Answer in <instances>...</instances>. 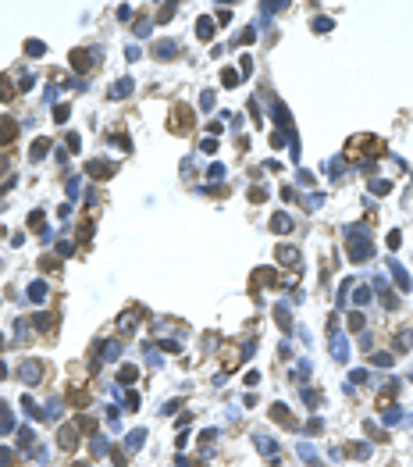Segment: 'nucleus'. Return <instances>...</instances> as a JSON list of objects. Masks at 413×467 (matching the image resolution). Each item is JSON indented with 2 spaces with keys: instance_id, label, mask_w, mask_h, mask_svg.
I'll use <instances>...</instances> for the list:
<instances>
[{
  "instance_id": "nucleus-43",
  "label": "nucleus",
  "mask_w": 413,
  "mask_h": 467,
  "mask_svg": "<svg viewBox=\"0 0 413 467\" xmlns=\"http://www.w3.org/2000/svg\"><path fill=\"white\" fill-rule=\"evenodd\" d=\"M228 18H232V11L228 8H218V25H228Z\"/></svg>"
},
{
  "instance_id": "nucleus-36",
  "label": "nucleus",
  "mask_w": 413,
  "mask_h": 467,
  "mask_svg": "<svg viewBox=\"0 0 413 467\" xmlns=\"http://www.w3.org/2000/svg\"><path fill=\"white\" fill-rule=\"evenodd\" d=\"M139 446H143V432H132L129 435V449H139Z\"/></svg>"
},
{
  "instance_id": "nucleus-38",
  "label": "nucleus",
  "mask_w": 413,
  "mask_h": 467,
  "mask_svg": "<svg viewBox=\"0 0 413 467\" xmlns=\"http://www.w3.org/2000/svg\"><path fill=\"white\" fill-rule=\"evenodd\" d=\"M15 460H18V456H15L11 449H4V446H0V463H15Z\"/></svg>"
},
{
  "instance_id": "nucleus-32",
  "label": "nucleus",
  "mask_w": 413,
  "mask_h": 467,
  "mask_svg": "<svg viewBox=\"0 0 413 467\" xmlns=\"http://www.w3.org/2000/svg\"><path fill=\"white\" fill-rule=\"evenodd\" d=\"M363 328V314H349V332H360Z\"/></svg>"
},
{
  "instance_id": "nucleus-19",
  "label": "nucleus",
  "mask_w": 413,
  "mask_h": 467,
  "mask_svg": "<svg viewBox=\"0 0 413 467\" xmlns=\"http://www.w3.org/2000/svg\"><path fill=\"white\" fill-rule=\"evenodd\" d=\"M43 296H47V286H43V282H32V286H29V300H32V303H43Z\"/></svg>"
},
{
  "instance_id": "nucleus-25",
  "label": "nucleus",
  "mask_w": 413,
  "mask_h": 467,
  "mask_svg": "<svg viewBox=\"0 0 413 467\" xmlns=\"http://www.w3.org/2000/svg\"><path fill=\"white\" fill-rule=\"evenodd\" d=\"M388 189H392V185H388L385 178H374V182H370V193H378V197H388Z\"/></svg>"
},
{
  "instance_id": "nucleus-37",
  "label": "nucleus",
  "mask_w": 413,
  "mask_h": 467,
  "mask_svg": "<svg viewBox=\"0 0 413 467\" xmlns=\"http://www.w3.org/2000/svg\"><path fill=\"white\" fill-rule=\"evenodd\" d=\"M199 104H203V111H214V93H211V89H206V93H203V100H199Z\"/></svg>"
},
{
  "instance_id": "nucleus-35",
  "label": "nucleus",
  "mask_w": 413,
  "mask_h": 467,
  "mask_svg": "<svg viewBox=\"0 0 413 467\" xmlns=\"http://www.w3.org/2000/svg\"><path fill=\"white\" fill-rule=\"evenodd\" d=\"M78 146H82V139H78L75 132H68V150H71V153H78Z\"/></svg>"
},
{
  "instance_id": "nucleus-48",
  "label": "nucleus",
  "mask_w": 413,
  "mask_h": 467,
  "mask_svg": "<svg viewBox=\"0 0 413 467\" xmlns=\"http://www.w3.org/2000/svg\"><path fill=\"white\" fill-rule=\"evenodd\" d=\"M0 349H4V335H0Z\"/></svg>"
},
{
  "instance_id": "nucleus-27",
  "label": "nucleus",
  "mask_w": 413,
  "mask_h": 467,
  "mask_svg": "<svg viewBox=\"0 0 413 467\" xmlns=\"http://www.w3.org/2000/svg\"><path fill=\"white\" fill-rule=\"evenodd\" d=\"M392 360H395L392 353H374V357H370V364H378V367H388Z\"/></svg>"
},
{
  "instance_id": "nucleus-6",
  "label": "nucleus",
  "mask_w": 413,
  "mask_h": 467,
  "mask_svg": "<svg viewBox=\"0 0 413 467\" xmlns=\"http://www.w3.org/2000/svg\"><path fill=\"white\" fill-rule=\"evenodd\" d=\"M118 171V164H111V161H89L86 164V175L89 178H111Z\"/></svg>"
},
{
  "instance_id": "nucleus-11",
  "label": "nucleus",
  "mask_w": 413,
  "mask_h": 467,
  "mask_svg": "<svg viewBox=\"0 0 413 467\" xmlns=\"http://www.w3.org/2000/svg\"><path fill=\"white\" fill-rule=\"evenodd\" d=\"M89 61H93L89 50H71V68L75 71H89Z\"/></svg>"
},
{
  "instance_id": "nucleus-17",
  "label": "nucleus",
  "mask_w": 413,
  "mask_h": 467,
  "mask_svg": "<svg viewBox=\"0 0 413 467\" xmlns=\"http://www.w3.org/2000/svg\"><path fill=\"white\" fill-rule=\"evenodd\" d=\"M136 378H139V371H136L132 364H121V371H118V382H121V385H132Z\"/></svg>"
},
{
  "instance_id": "nucleus-4",
  "label": "nucleus",
  "mask_w": 413,
  "mask_h": 467,
  "mask_svg": "<svg viewBox=\"0 0 413 467\" xmlns=\"http://www.w3.org/2000/svg\"><path fill=\"white\" fill-rule=\"evenodd\" d=\"M18 378H22L25 385H39V378H43V364H39V360H25V364L18 367Z\"/></svg>"
},
{
  "instance_id": "nucleus-15",
  "label": "nucleus",
  "mask_w": 413,
  "mask_h": 467,
  "mask_svg": "<svg viewBox=\"0 0 413 467\" xmlns=\"http://www.w3.org/2000/svg\"><path fill=\"white\" fill-rule=\"evenodd\" d=\"M388 267H392V278H395V286L409 293V286H413V282H409V275H406V271H402V264H388Z\"/></svg>"
},
{
  "instance_id": "nucleus-9",
  "label": "nucleus",
  "mask_w": 413,
  "mask_h": 467,
  "mask_svg": "<svg viewBox=\"0 0 413 467\" xmlns=\"http://www.w3.org/2000/svg\"><path fill=\"white\" fill-rule=\"evenodd\" d=\"M271 417H274L281 428H296V417L288 414V407H285V403H274V407H271Z\"/></svg>"
},
{
  "instance_id": "nucleus-30",
  "label": "nucleus",
  "mask_w": 413,
  "mask_h": 467,
  "mask_svg": "<svg viewBox=\"0 0 413 467\" xmlns=\"http://www.w3.org/2000/svg\"><path fill=\"white\" fill-rule=\"evenodd\" d=\"M29 228H43V211H32L29 214Z\"/></svg>"
},
{
  "instance_id": "nucleus-44",
  "label": "nucleus",
  "mask_w": 413,
  "mask_h": 467,
  "mask_svg": "<svg viewBox=\"0 0 413 467\" xmlns=\"http://www.w3.org/2000/svg\"><path fill=\"white\" fill-rule=\"evenodd\" d=\"M136 32L146 36V32H150V18H139V22H136Z\"/></svg>"
},
{
  "instance_id": "nucleus-24",
  "label": "nucleus",
  "mask_w": 413,
  "mask_h": 467,
  "mask_svg": "<svg viewBox=\"0 0 413 467\" xmlns=\"http://www.w3.org/2000/svg\"><path fill=\"white\" fill-rule=\"evenodd\" d=\"M239 79H242V75H239V71H232V68H225V71H221V82H225V86H239Z\"/></svg>"
},
{
  "instance_id": "nucleus-12",
  "label": "nucleus",
  "mask_w": 413,
  "mask_h": 467,
  "mask_svg": "<svg viewBox=\"0 0 413 467\" xmlns=\"http://www.w3.org/2000/svg\"><path fill=\"white\" fill-rule=\"evenodd\" d=\"M47 150H50V139L39 136V139H32V146H29V157H32V161H43V157H47Z\"/></svg>"
},
{
  "instance_id": "nucleus-31",
  "label": "nucleus",
  "mask_w": 413,
  "mask_h": 467,
  "mask_svg": "<svg viewBox=\"0 0 413 467\" xmlns=\"http://www.w3.org/2000/svg\"><path fill=\"white\" fill-rule=\"evenodd\" d=\"M39 267H43V271H57L61 264H57V257H43V260H39Z\"/></svg>"
},
{
  "instance_id": "nucleus-3",
  "label": "nucleus",
  "mask_w": 413,
  "mask_h": 467,
  "mask_svg": "<svg viewBox=\"0 0 413 467\" xmlns=\"http://www.w3.org/2000/svg\"><path fill=\"white\" fill-rule=\"evenodd\" d=\"M171 129H175V132H182V136L192 129V111H189L185 104H178V107L171 111Z\"/></svg>"
},
{
  "instance_id": "nucleus-1",
  "label": "nucleus",
  "mask_w": 413,
  "mask_h": 467,
  "mask_svg": "<svg viewBox=\"0 0 413 467\" xmlns=\"http://www.w3.org/2000/svg\"><path fill=\"white\" fill-rule=\"evenodd\" d=\"M346 253H349L353 264H360V260H367L370 253H374V243H370V236H367V228H363V225L346 228Z\"/></svg>"
},
{
  "instance_id": "nucleus-16",
  "label": "nucleus",
  "mask_w": 413,
  "mask_h": 467,
  "mask_svg": "<svg viewBox=\"0 0 413 467\" xmlns=\"http://www.w3.org/2000/svg\"><path fill=\"white\" fill-rule=\"evenodd\" d=\"M274 321H278V328H285V332L292 328V314H288V307H285V303L274 307Z\"/></svg>"
},
{
  "instance_id": "nucleus-21",
  "label": "nucleus",
  "mask_w": 413,
  "mask_h": 467,
  "mask_svg": "<svg viewBox=\"0 0 413 467\" xmlns=\"http://www.w3.org/2000/svg\"><path fill=\"white\" fill-rule=\"evenodd\" d=\"M125 93H132V79H121V82H118V86L111 89V97H114V100H121Z\"/></svg>"
},
{
  "instance_id": "nucleus-29",
  "label": "nucleus",
  "mask_w": 413,
  "mask_h": 467,
  "mask_svg": "<svg viewBox=\"0 0 413 467\" xmlns=\"http://www.w3.org/2000/svg\"><path fill=\"white\" fill-rule=\"evenodd\" d=\"M250 200H253V204H260V200H267V189H260V185H253V189H250Z\"/></svg>"
},
{
  "instance_id": "nucleus-8",
  "label": "nucleus",
  "mask_w": 413,
  "mask_h": 467,
  "mask_svg": "<svg viewBox=\"0 0 413 467\" xmlns=\"http://www.w3.org/2000/svg\"><path fill=\"white\" fill-rule=\"evenodd\" d=\"M15 136H18V122L0 114V146H11V143H15Z\"/></svg>"
},
{
  "instance_id": "nucleus-18",
  "label": "nucleus",
  "mask_w": 413,
  "mask_h": 467,
  "mask_svg": "<svg viewBox=\"0 0 413 467\" xmlns=\"http://www.w3.org/2000/svg\"><path fill=\"white\" fill-rule=\"evenodd\" d=\"M271 228L274 232H288V228H292V218H288V214H274L271 218Z\"/></svg>"
},
{
  "instance_id": "nucleus-33",
  "label": "nucleus",
  "mask_w": 413,
  "mask_h": 467,
  "mask_svg": "<svg viewBox=\"0 0 413 467\" xmlns=\"http://www.w3.org/2000/svg\"><path fill=\"white\" fill-rule=\"evenodd\" d=\"M399 243H402V232H399V228H392V232H388V246H392V250H395V246H399Z\"/></svg>"
},
{
  "instance_id": "nucleus-22",
  "label": "nucleus",
  "mask_w": 413,
  "mask_h": 467,
  "mask_svg": "<svg viewBox=\"0 0 413 467\" xmlns=\"http://www.w3.org/2000/svg\"><path fill=\"white\" fill-rule=\"evenodd\" d=\"M22 407H25V414H29V417H36V421L43 417V414H39V407H36V400H32V396H22Z\"/></svg>"
},
{
  "instance_id": "nucleus-13",
  "label": "nucleus",
  "mask_w": 413,
  "mask_h": 467,
  "mask_svg": "<svg viewBox=\"0 0 413 467\" xmlns=\"http://www.w3.org/2000/svg\"><path fill=\"white\" fill-rule=\"evenodd\" d=\"M196 36H199V40H214V22L211 18H196Z\"/></svg>"
},
{
  "instance_id": "nucleus-40",
  "label": "nucleus",
  "mask_w": 413,
  "mask_h": 467,
  "mask_svg": "<svg viewBox=\"0 0 413 467\" xmlns=\"http://www.w3.org/2000/svg\"><path fill=\"white\" fill-rule=\"evenodd\" d=\"M199 150H203V153H214V150H218V139H203Z\"/></svg>"
},
{
  "instance_id": "nucleus-42",
  "label": "nucleus",
  "mask_w": 413,
  "mask_h": 467,
  "mask_svg": "<svg viewBox=\"0 0 413 467\" xmlns=\"http://www.w3.org/2000/svg\"><path fill=\"white\" fill-rule=\"evenodd\" d=\"M239 43H242V47L253 43V29H242V32H239Z\"/></svg>"
},
{
  "instance_id": "nucleus-7",
  "label": "nucleus",
  "mask_w": 413,
  "mask_h": 467,
  "mask_svg": "<svg viewBox=\"0 0 413 467\" xmlns=\"http://www.w3.org/2000/svg\"><path fill=\"white\" fill-rule=\"evenodd\" d=\"M57 446H61V449H68V453L78 446V428H75V424H64L61 432H57Z\"/></svg>"
},
{
  "instance_id": "nucleus-20",
  "label": "nucleus",
  "mask_w": 413,
  "mask_h": 467,
  "mask_svg": "<svg viewBox=\"0 0 413 467\" xmlns=\"http://www.w3.org/2000/svg\"><path fill=\"white\" fill-rule=\"evenodd\" d=\"M278 260H281V264H296V260H299V253H296L292 246H278Z\"/></svg>"
},
{
  "instance_id": "nucleus-10",
  "label": "nucleus",
  "mask_w": 413,
  "mask_h": 467,
  "mask_svg": "<svg viewBox=\"0 0 413 467\" xmlns=\"http://www.w3.org/2000/svg\"><path fill=\"white\" fill-rule=\"evenodd\" d=\"M175 54H178V43H175V40H164V43L153 47V57H160V61H168V57H175Z\"/></svg>"
},
{
  "instance_id": "nucleus-41",
  "label": "nucleus",
  "mask_w": 413,
  "mask_h": 467,
  "mask_svg": "<svg viewBox=\"0 0 413 467\" xmlns=\"http://www.w3.org/2000/svg\"><path fill=\"white\" fill-rule=\"evenodd\" d=\"M314 29H317V32H328V29H332V18H317Z\"/></svg>"
},
{
  "instance_id": "nucleus-45",
  "label": "nucleus",
  "mask_w": 413,
  "mask_h": 467,
  "mask_svg": "<svg viewBox=\"0 0 413 467\" xmlns=\"http://www.w3.org/2000/svg\"><path fill=\"white\" fill-rule=\"evenodd\" d=\"M125 407L136 410V407H139V396H136V393H125Z\"/></svg>"
},
{
  "instance_id": "nucleus-47",
  "label": "nucleus",
  "mask_w": 413,
  "mask_h": 467,
  "mask_svg": "<svg viewBox=\"0 0 413 467\" xmlns=\"http://www.w3.org/2000/svg\"><path fill=\"white\" fill-rule=\"evenodd\" d=\"M71 467H93V463H71Z\"/></svg>"
},
{
  "instance_id": "nucleus-14",
  "label": "nucleus",
  "mask_w": 413,
  "mask_h": 467,
  "mask_svg": "<svg viewBox=\"0 0 413 467\" xmlns=\"http://www.w3.org/2000/svg\"><path fill=\"white\" fill-rule=\"evenodd\" d=\"M15 97H18V86L8 79V75H0V100L8 104V100H15Z\"/></svg>"
},
{
  "instance_id": "nucleus-2",
  "label": "nucleus",
  "mask_w": 413,
  "mask_h": 467,
  "mask_svg": "<svg viewBox=\"0 0 413 467\" xmlns=\"http://www.w3.org/2000/svg\"><path fill=\"white\" fill-rule=\"evenodd\" d=\"M363 150H370V157H381L385 143L374 139V136H353V139L346 143V161H360V157H367Z\"/></svg>"
},
{
  "instance_id": "nucleus-5",
  "label": "nucleus",
  "mask_w": 413,
  "mask_h": 467,
  "mask_svg": "<svg viewBox=\"0 0 413 467\" xmlns=\"http://www.w3.org/2000/svg\"><path fill=\"white\" fill-rule=\"evenodd\" d=\"M139 318H146V307H132L129 314H121V318H118V332H121V335H129V332L136 328Z\"/></svg>"
},
{
  "instance_id": "nucleus-34",
  "label": "nucleus",
  "mask_w": 413,
  "mask_h": 467,
  "mask_svg": "<svg viewBox=\"0 0 413 467\" xmlns=\"http://www.w3.org/2000/svg\"><path fill=\"white\" fill-rule=\"evenodd\" d=\"M25 54H36V57H39V54H43V43H36V40H29V43H25Z\"/></svg>"
},
{
  "instance_id": "nucleus-46",
  "label": "nucleus",
  "mask_w": 413,
  "mask_h": 467,
  "mask_svg": "<svg viewBox=\"0 0 413 467\" xmlns=\"http://www.w3.org/2000/svg\"><path fill=\"white\" fill-rule=\"evenodd\" d=\"M57 253H61V257H68V253H71V243H64V239H61V243H57Z\"/></svg>"
},
{
  "instance_id": "nucleus-39",
  "label": "nucleus",
  "mask_w": 413,
  "mask_h": 467,
  "mask_svg": "<svg viewBox=\"0 0 413 467\" xmlns=\"http://www.w3.org/2000/svg\"><path fill=\"white\" fill-rule=\"evenodd\" d=\"M54 122H68V104L64 107H54Z\"/></svg>"
},
{
  "instance_id": "nucleus-28",
  "label": "nucleus",
  "mask_w": 413,
  "mask_h": 467,
  "mask_svg": "<svg viewBox=\"0 0 413 467\" xmlns=\"http://www.w3.org/2000/svg\"><path fill=\"white\" fill-rule=\"evenodd\" d=\"M171 15H175V4H164V8L157 11V22H171Z\"/></svg>"
},
{
  "instance_id": "nucleus-26",
  "label": "nucleus",
  "mask_w": 413,
  "mask_h": 467,
  "mask_svg": "<svg viewBox=\"0 0 413 467\" xmlns=\"http://www.w3.org/2000/svg\"><path fill=\"white\" fill-rule=\"evenodd\" d=\"M409 342H413V332H399L395 335V349H409Z\"/></svg>"
},
{
  "instance_id": "nucleus-23",
  "label": "nucleus",
  "mask_w": 413,
  "mask_h": 467,
  "mask_svg": "<svg viewBox=\"0 0 413 467\" xmlns=\"http://www.w3.org/2000/svg\"><path fill=\"white\" fill-rule=\"evenodd\" d=\"M346 453H349V456H356V460H363V456L370 453V446H363V442H356V446H346Z\"/></svg>"
}]
</instances>
